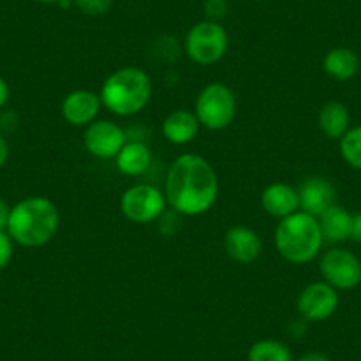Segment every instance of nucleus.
I'll list each match as a JSON object with an SVG mask.
<instances>
[{
	"instance_id": "20",
	"label": "nucleus",
	"mask_w": 361,
	"mask_h": 361,
	"mask_svg": "<svg viewBox=\"0 0 361 361\" xmlns=\"http://www.w3.org/2000/svg\"><path fill=\"white\" fill-rule=\"evenodd\" d=\"M248 361H294L293 350L280 340L264 338L248 350Z\"/></svg>"
},
{
	"instance_id": "16",
	"label": "nucleus",
	"mask_w": 361,
	"mask_h": 361,
	"mask_svg": "<svg viewBox=\"0 0 361 361\" xmlns=\"http://www.w3.org/2000/svg\"><path fill=\"white\" fill-rule=\"evenodd\" d=\"M321 225V232L324 241L328 243H343L350 239V225H353V214L342 206H331L317 218Z\"/></svg>"
},
{
	"instance_id": "15",
	"label": "nucleus",
	"mask_w": 361,
	"mask_h": 361,
	"mask_svg": "<svg viewBox=\"0 0 361 361\" xmlns=\"http://www.w3.org/2000/svg\"><path fill=\"white\" fill-rule=\"evenodd\" d=\"M200 123L192 110H173L163 121V137L173 145H186L199 135Z\"/></svg>"
},
{
	"instance_id": "8",
	"label": "nucleus",
	"mask_w": 361,
	"mask_h": 361,
	"mask_svg": "<svg viewBox=\"0 0 361 361\" xmlns=\"http://www.w3.org/2000/svg\"><path fill=\"white\" fill-rule=\"evenodd\" d=\"M324 282L336 290L354 289L361 282V260L353 252L343 248H331L319 262Z\"/></svg>"
},
{
	"instance_id": "5",
	"label": "nucleus",
	"mask_w": 361,
	"mask_h": 361,
	"mask_svg": "<svg viewBox=\"0 0 361 361\" xmlns=\"http://www.w3.org/2000/svg\"><path fill=\"white\" fill-rule=\"evenodd\" d=\"M235 114H238V99L228 85L214 82L200 90L195 103V116L200 126L211 131L225 130L235 119Z\"/></svg>"
},
{
	"instance_id": "27",
	"label": "nucleus",
	"mask_w": 361,
	"mask_h": 361,
	"mask_svg": "<svg viewBox=\"0 0 361 361\" xmlns=\"http://www.w3.org/2000/svg\"><path fill=\"white\" fill-rule=\"evenodd\" d=\"M9 96H11V89H9L8 82L0 76V109H4L6 103L9 102Z\"/></svg>"
},
{
	"instance_id": "18",
	"label": "nucleus",
	"mask_w": 361,
	"mask_h": 361,
	"mask_svg": "<svg viewBox=\"0 0 361 361\" xmlns=\"http://www.w3.org/2000/svg\"><path fill=\"white\" fill-rule=\"evenodd\" d=\"M322 69L331 78L338 80V82H347L360 71V59L350 48H333L324 55Z\"/></svg>"
},
{
	"instance_id": "7",
	"label": "nucleus",
	"mask_w": 361,
	"mask_h": 361,
	"mask_svg": "<svg viewBox=\"0 0 361 361\" xmlns=\"http://www.w3.org/2000/svg\"><path fill=\"white\" fill-rule=\"evenodd\" d=\"M166 209V197L152 185H135L123 193L121 211L133 224H151L163 216Z\"/></svg>"
},
{
	"instance_id": "29",
	"label": "nucleus",
	"mask_w": 361,
	"mask_h": 361,
	"mask_svg": "<svg viewBox=\"0 0 361 361\" xmlns=\"http://www.w3.org/2000/svg\"><path fill=\"white\" fill-rule=\"evenodd\" d=\"M298 361H331L329 360V356H326L324 353H317V350H314V353H307L303 354V356L298 357Z\"/></svg>"
},
{
	"instance_id": "19",
	"label": "nucleus",
	"mask_w": 361,
	"mask_h": 361,
	"mask_svg": "<svg viewBox=\"0 0 361 361\" xmlns=\"http://www.w3.org/2000/svg\"><path fill=\"white\" fill-rule=\"evenodd\" d=\"M319 128L331 140H340L349 130V110L340 102H328L319 110Z\"/></svg>"
},
{
	"instance_id": "28",
	"label": "nucleus",
	"mask_w": 361,
	"mask_h": 361,
	"mask_svg": "<svg viewBox=\"0 0 361 361\" xmlns=\"http://www.w3.org/2000/svg\"><path fill=\"white\" fill-rule=\"evenodd\" d=\"M9 159V144L2 135H0V169L8 163Z\"/></svg>"
},
{
	"instance_id": "13",
	"label": "nucleus",
	"mask_w": 361,
	"mask_h": 361,
	"mask_svg": "<svg viewBox=\"0 0 361 361\" xmlns=\"http://www.w3.org/2000/svg\"><path fill=\"white\" fill-rule=\"evenodd\" d=\"M224 246L227 255L239 264L255 262L262 252V241H260L259 234L245 225H235V227L228 228L224 239Z\"/></svg>"
},
{
	"instance_id": "26",
	"label": "nucleus",
	"mask_w": 361,
	"mask_h": 361,
	"mask_svg": "<svg viewBox=\"0 0 361 361\" xmlns=\"http://www.w3.org/2000/svg\"><path fill=\"white\" fill-rule=\"evenodd\" d=\"M350 239L361 245V213L353 214V225H350Z\"/></svg>"
},
{
	"instance_id": "3",
	"label": "nucleus",
	"mask_w": 361,
	"mask_h": 361,
	"mask_svg": "<svg viewBox=\"0 0 361 361\" xmlns=\"http://www.w3.org/2000/svg\"><path fill=\"white\" fill-rule=\"evenodd\" d=\"M105 109L121 117L142 112L152 98V82L140 68H121L105 80L99 92Z\"/></svg>"
},
{
	"instance_id": "14",
	"label": "nucleus",
	"mask_w": 361,
	"mask_h": 361,
	"mask_svg": "<svg viewBox=\"0 0 361 361\" xmlns=\"http://www.w3.org/2000/svg\"><path fill=\"white\" fill-rule=\"evenodd\" d=\"M260 204L267 214L282 220L300 211V195L298 190L287 183H273L262 192Z\"/></svg>"
},
{
	"instance_id": "12",
	"label": "nucleus",
	"mask_w": 361,
	"mask_h": 361,
	"mask_svg": "<svg viewBox=\"0 0 361 361\" xmlns=\"http://www.w3.org/2000/svg\"><path fill=\"white\" fill-rule=\"evenodd\" d=\"M300 211L319 218L326 209L336 204L335 186L324 177H308L298 188Z\"/></svg>"
},
{
	"instance_id": "11",
	"label": "nucleus",
	"mask_w": 361,
	"mask_h": 361,
	"mask_svg": "<svg viewBox=\"0 0 361 361\" xmlns=\"http://www.w3.org/2000/svg\"><path fill=\"white\" fill-rule=\"evenodd\" d=\"M102 98L99 94L87 89L73 90L62 99L61 114L64 121L71 126L82 128L89 126L90 123H94L98 117L99 109H102Z\"/></svg>"
},
{
	"instance_id": "17",
	"label": "nucleus",
	"mask_w": 361,
	"mask_h": 361,
	"mask_svg": "<svg viewBox=\"0 0 361 361\" xmlns=\"http://www.w3.org/2000/svg\"><path fill=\"white\" fill-rule=\"evenodd\" d=\"M152 161V152L144 142H126L117 154V170L124 176L137 177L147 172Z\"/></svg>"
},
{
	"instance_id": "30",
	"label": "nucleus",
	"mask_w": 361,
	"mask_h": 361,
	"mask_svg": "<svg viewBox=\"0 0 361 361\" xmlns=\"http://www.w3.org/2000/svg\"><path fill=\"white\" fill-rule=\"evenodd\" d=\"M36 2H39V4H69V0H36Z\"/></svg>"
},
{
	"instance_id": "2",
	"label": "nucleus",
	"mask_w": 361,
	"mask_h": 361,
	"mask_svg": "<svg viewBox=\"0 0 361 361\" xmlns=\"http://www.w3.org/2000/svg\"><path fill=\"white\" fill-rule=\"evenodd\" d=\"M61 225L59 209L47 197H27L11 207L8 234L25 248H39L55 238Z\"/></svg>"
},
{
	"instance_id": "9",
	"label": "nucleus",
	"mask_w": 361,
	"mask_h": 361,
	"mask_svg": "<svg viewBox=\"0 0 361 361\" xmlns=\"http://www.w3.org/2000/svg\"><path fill=\"white\" fill-rule=\"evenodd\" d=\"M296 307L305 321H326L338 308V294L335 287L329 286L328 282H314L301 290Z\"/></svg>"
},
{
	"instance_id": "23",
	"label": "nucleus",
	"mask_w": 361,
	"mask_h": 361,
	"mask_svg": "<svg viewBox=\"0 0 361 361\" xmlns=\"http://www.w3.org/2000/svg\"><path fill=\"white\" fill-rule=\"evenodd\" d=\"M204 13L211 22H220L228 13V0H204Z\"/></svg>"
},
{
	"instance_id": "24",
	"label": "nucleus",
	"mask_w": 361,
	"mask_h": 361,
	"mask_svg": "<svg viewBox=\"0 0 361 361\" xmlns=\"http://www.w3.org/2000/svg\"><path fill=\"white\" fill-rule=\"evenodd\" d=\"M13 252H15V241H13L8 232L0 231V271L9 266L13 259Z\"/></svg>"
},
{
	"instance_id": "25",
	"label": "nucleus",
	"mask_w": 361,
	"mask_h": 361,
	"mask_svg": "<svg viewBox=\"0 0 361 361\" xmlns=\"http://www.w3.org/2000/svg\"><path fill=\"white\" fill-rule=\"evenodd\" d=\"M9 214H11V206L4 199H0V231H8Z\"/></svg>"
},
{
	"instance_id": "22",
	"label": "nucleus",
	"mask_w": 361,
	"mask_h": 361,
	"mask_svg": "<svg viewBox=\"0 0 361 361\" xmlns=\"http://www.w3.org/2000/svg\"><path fill=\"white\" fill-rule=\"evenodd\" d=\"M73 4L89 16H102L112 9L114 0H73Z\"/></svg>"
},
{
	"instance_id": "1",
	"label": "nucleus",
	"mask_w": 361,
	"mask_h": 361,
	"mask_svg": "<svg viewBox=\"0 0 361 361\" xmlns=\"http://www.w3.org/2000/svg\"><path fill=\"white\" fill-rule=\"evenodd\" d=\"M218 190L213 165L199 154H183L170 165L163 193L176 213L199 216L214 206Z\"/></svg>"
},
{
	"instance_id": "4",
	"label": "nucleus",
	"mask_w": 361,
	"mask_h": 361,
	"mask_svg": "<svg viewBox=\"0 0 361 361\" xmlns=\"http://www.w3.org/2000/svg\"><path fill=\"white\" fill-rule=\"evenodd\" d=\"M321 225L312 214L296 211L280 220L275 231V246L280 255L290 264H307L319 255L322 248Z\"/></svg>"
},
{
	"instance_id": "10",
	"label": "nucleus",
	"mask_w": 361,
	"mask_h": 361,
	"mask_svg": "<svg viewBox=\"0 0 361 361\" xmlns=\"http://www.w3.org/2000/svg\"><path fill=\"white\" fill-rule=\"evenodd\" d=\"M124 144H126V133L119 124L112 121H94L85 128L83 133L85 149L99 159L117 158Z\"/></svg>"
},
{
	"instance_id": "6",
	"label": "nucleus",
	"mask_w": 361,
	"mask_h": 361,
	"mask_svg": "<svg viewBox=\"0 0 361 361\" xmlns=\"http://www.w3.org/2000/svg\"><path fill=\"white\" fill-rule=\"evenodd\" d=\"M228 34L220 22L204 20L188 30L185 50L190 61L199 66H209L221 61L227 54Z\"/></svg>"
},
{
	"instance_id": "21",
	"label": "nucleus",
	"mask_w": 361,
	"mask_h": 361,
	"mask_svg": "<svg viewBox=\"0 0 361 361\" xmlns=\"http://www.w3.org/2000/svg\"><path fill=\"white\" fill-rule=\"evenodd\" d=\"M340 152L347 165L361 170V124L347 130V133L340 138Z\"/></svg>"
}]
</instances>
